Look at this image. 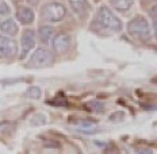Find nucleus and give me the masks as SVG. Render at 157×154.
Returning a JSON list of instances; mask_svg holds the SVG:
<instances>
[{
    "label": "nucleus",
    "instance_id": "0eeeda50",
    "mask_svg": "<svg viewBox=\"0 0 157 154\" xmlns=\"http://www.w3.org/2000/svg\"><path fill=\"white\" fill-rule=\"evenodd\" d=\"M71 35L65 34V32H61V34H57L53 38V42H52V46H53L54 51L63 54L65 51H68V49L71 47Z\"/></svg>",
    "mask_w": 157,
    "mask_h": 154
},
{
    "label": "nucleus",
    "instance_id": "9d476101",
    "mask_svg": "<svg viewBox=\"0 0 157 154\" xmlns=\"http://www.w3.org/2000/svg\"><path fill=\"white\" fill-rule=\"evenodd\" d=\"M54 27L52 26H41L38 30V38H39V42L44 45H48L50 43L52 38L54 35Z\"/></svg>",
    "mask_w": 157,
    "mask_h": 154
},
{
    "label": "nucleus",
    "instance_id": "39448f33",
    "mask_svg": "<svg viewBox=\"0 0 157 154\" xmlns=\"http://www.w3.org/2000/svg\"><path fill=\"white\" fill-rule=\"evenodd\" d=\"M18 53V43L15 39L0 37V58H14Z\"/></svg>",
    "mask_w": 157,
    "mask_h": 154
},
{
    "label": "nucleus",
    "instance_id": "f8f14e48",
    "mask_svg": "<svg viewBox=\"0 0 157 154\" xmlns=\"http://www.w3.org/2000/svg\"><path fill=\"white\" fill-rule=\"evenodd\" d=\"M110 4L117 11H127L134 4V0H110Z\"/></svg>",
    "mask_w": 157,
    "mask_h": 154
},
{
    "label": "nucleus",
    "instance_id": "dca6fc26",
    "mask_svg": "<svg viewBox=\"0 0 157 154\" xmlns=\"http://www.w3.org/2000/svg\"><path fill=\"white\" fill-rule=\"evenodd\" d=\"M86 108L92 110V111H98V112H102V111L104 110V106L102 103H95V101H92V103H90L88 106H86Z\"/></svg>",
    "mask_w": 157,
    "mask_h": 154
},
{
    "label": "nucleus",
    "instance_id": "7ed1b4c3",
    "mask_svg": "<svg viewBox=\"0 0 157 154\" xmlns=\"http://www.w3.org/2000/svg\"><path fill=\"white\" fill-rule=\"evenodd\" d=\"M41 16L42 19L52 23H58V22H63L67 16V8L64 4L58 2H52L45 4L41 9Z\"/></svg>",
    "mask_w": 157,
    "mask_h": 154
},
{
    "label": "nucleus",
    "instance_id": "6e6552de",
    "mask_svg": "<svg viewBox=\"0 0 157 154\" xmlns=\"http://www.w3.org/2000/svg\"><path fill=\"white\" fill-rule=\"evenodd\" d=\"M16 19H18L19 23H22L23 26H30L34 23L35 21V14L33 11V8L26 7V6H19L16 8Z\"/></svg>",
    "mask_w": 157,
    "mask_h": 154
},
{
    "label": "nucleus",
    "instance_id": "423d86ee",
    "mask_svg": "<svg viewBox=\"0 0 157 154\" xmlns=\"http://www.w3.org/2000/svg\"><path fill=\"white\" fill-rule=\"evenodd\" d=\"M21 45H22V53H21V60H25L27 57V54L34 49L35 46V32L26 28L22 32V38H21Z\"/></svg>",
    "mask_w": 157,
    "mask_h": 154
},
{
    "label": "nucleus",
    "instance_id": "f257e3e1",
    "mask_svg": "<svg viewBox=\"0 0 157 154\" xmlns=\"http://www.w3.org/2000/svg\"><path fill=\"white\" fill-rule=\"evenodd\" d=\"M127 32L134 39L141 41V42H148L150 37H152L149 23L145 16H142V15H136L133 19H130L127 22Z\"/></svg>",
    "mask_w": 157,
    "mask_h": 154
},
{
    "label": "nucleus",
    "instance_id": "f03ea898",
    "mask_svg": "<svg viewBox=\"0 0 157 154\" xmlns=\"http://www.w3.org/2000/svg\"><path fill=\"white\" fill-rule=\"evenodd\" d=\"M98 21L104 28L110 31H121L123 28L122 21L114 14L107 6H102L98 11Z\"/></svg>",
    "mask_w": 157,
    "mask_h": 154
},
{
    "label": "nucleus",
    "instance_id": "2eb2a0df",
    "mask_svg": "<svg viewBox=\"0 0 157 154\" xmlns=\"http://www.w3.org/2000/svg\"><path fill=\"white\" fill-rule=\"evenodd\" d=\"M26 96L30 97V99H39L41 97V89L38 87H30L26 91Z\"/></svg>",
    "mask_w": 157,
    "mask_h": 154
},
{
    "label": "nucleus",
    "instance_id": "9b49d317",
    "mask_svg": "<svg viewBox=\"0 0 157 154\" xmlns=\"http://www.w3.org/2000/svg\"><path fill=\"white\" fill-rule=\"evenodd\" d=\"M71 4V7L73 8V11L76 12V14L81 15L83 12H86L88 9V0H68Z\"/></svg>",
    "mask_w": 157,
    "mask_h": 154
},
{
    "label": "nucleus",
    "instance_id": "1a4fd4ad",
    "mask_svg": "<svg viewBox=\"0 0 157 154\" xmlns=\"http://www.w3.org/2000/svg\"><path fill=\"white\" fill-rule=\"evenodd\" d=\"M0 31L6 35H10V37H15L19 32V27L16 24V22L14 19H4V21L0 22Z\"/></svg>",
    "mask_w": 157,
    "mask_h": 154
},
{
    "label": "nucleus",
    "instance_id": "20e7f679",
    "mask_svg": "<svg viewBox=\"0 0 157 154\" xmlns=\"http://www.w3.org/2000/svg\"><path fill=\"white\" fill-rule=\"evenodd\" d=\"M54 62V55L50 50L44 47H39L34 53L31 54L30 61H29V66H34V68H44L49 66Z\"/></svg>",
    "mask_w": 157,
    "mask_h": 154
},
{
    "label": "nucleus",
    "instance_id": "f3484780",
    "mask_svg": "<svg viewBox=\"0 0 157 154\" xmlns=\"http://www.w3.org/2000/svg\"><path fill=\"white\" fill-rule=\"evenodd\" d=\"M150 16H152V19H153V34H155V37H156V7H153L152 9H150Z\"/></svg>",
    "mask_w": 157,
    "mask_h": 154
},
{
    "label": "nucleus",
    "instance_id": "ddd939ff",
    "mask_svg": "<svg viewBox=\"0 0 157 154\" xmlns=\"http://www.w3.org/2000/svg\"><path fill=\"white\" fill-rule=\"evenodd\" d=\"M75 126L84 131H91L95 129V122L92 120H77V122H75Z\"/></svg>",
    "mask_w": 157,
    "mask_h": 154
},
{
    "label": "nucleus",
    "instance_id": "4468645a",
    "mask_svg": "<svg viewBox=\"0 0 157 154\" xmlns=\"http://www.w3.org/2000/svg\"><path fill=\"white\" fill-rule=\"evenodd\" d=\"M10 15V7L4 0H0V22L7 19V16Z\"/></svg>",
    "mask_w": 157,
    "mask_h": 154
},
{
    "label": "nucleus",
    "instance_id": "a211bd4d",
    "mask_svg": "<svg viewBox=\"0 0 157 154\" xmlns=\"http://www.w3.org/2000/svg\"><path fill=\"white\" fill-rule=\"evenodd\" d=\"M39 2H41V0H27V3H29L30 6H38Z\"/></svg>",
    "mask_w": 157,
    "mask_h": 154
}]
</instances>
